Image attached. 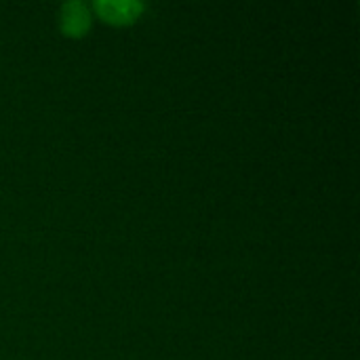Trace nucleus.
I'll list each match as a JSON object with an SVG mask.
<instances>
[{
  "label": "nucleus",
  "mask_w": 360,
  "mask_h": 360,
  "mask_svg": "<svg viewBox=\"0 0 360 360\" xmlns=\"http://www.w3.org/2000/svg\"><path fill=\"white\" fill-rule=\"evenodd\" d=\"M93 8L105 23L131 25L141 17V13L146 11V4L135 2V0H97Z\"/></svg>",
  "instance_id": "f257e3e1"
},
{
  "label": "nucleus",
  "mask_w": 360,
  "mask_h": 360,
  "mask_svg": "<svg viewBox=\"0 0 360 360\" xmlns=\"http://www.w3.org/2000/svg\"><path fill=\"white\" fill-rule=\"evenodd\" d=\"M59 27L68 38H82L91 30V11L80 0H70L59 11Z\"/></svg>",
  "instance_id": "f03ea898"
}]
</instances>
